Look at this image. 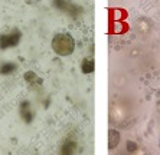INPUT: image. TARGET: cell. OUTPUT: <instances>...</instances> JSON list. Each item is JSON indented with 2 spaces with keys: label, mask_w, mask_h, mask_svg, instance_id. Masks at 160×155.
Masks as SVG:
<instances>
[{
  "label": "cell",
  "mask_w": 160,
  "mask_h": 155,
  "mask_svg": "<svg viewBox=\"0 0 160 155\" xmlns=\"http://www.w3.org/2000/svg\"><path fill=\"white\" fill-rule=\"evenodd\" d=\"M15 68H16V66H15L13 63H9V66L2 68V69H0V72H2V73H7V72H10V71H13Z\"/></svg>",
  "instance_id": "cell-6"
},
{
  "label": "cell",
  "mask_w": 160,
  "mask_h": 155,
  "mask_svg": "<svg viewBox=\"0 0 160 155\" xmlns=\"http://www.w3.org/2000/svg\"><path fill=\"white\" fill-rule=\"evenodd\" d=\"M52 48L59 56H68L75 49V42H74V38L71 35L59 33L52 40Z\"/></svg>",
  "instance_id": "cell-1"
},
{
  "label": "cell",
  "mask_w": 160,
  "mask_h": 155,
  "mask_svg": "<svg viewBox=\"0 0 160 155\" xmlns=\"http://www.w3.org/2000/svg\"><path fill=\"white\" fill-rule=\"evenodd\" d=\"M81 69H82L84 73L94 72V61L92 59H84V62L81 63Z\"/></svg>",
  "instance_id": "cell-4"
},
{
  "label": "cell",
  "mask_w": 160,
  "mask_h": 155,
  "mask_svg": "<svg viewBox=\"0 0 160 155\" xmlns=\"http://www.w3.org/2000/svg\"><path fill=\"white\" fill-rule=\"evenodd\" d=\"M22 38V33L19 30H13L10 33L3 35L0 38V48L2 49H6V48H12V46H16L19 43V40Z\"/></svg>",
  "instance_id": "cell-2"
},
{
  "label": "cell",
  "mask_w": 160,
  "mask_h": 155,
  "mask_svg": "<svg viewBox=\"0 0 160 155\" xmlns=\"http://www.w3.org/2000/svg\"><path fill=\"white\" fill-rule=\"evenodd\" d=\"M118 139H120L118 132H116V131H113V129H111V131H110V148H114V147L118 144Z\"/></svg>",
  "instance_id": "cell-5"
},
{
  "label": "cell",
  "mask_w": 160,
  "mask_h": 155,
  "mask_svg": "<svg viewBox=\"0 0 160 155\" xmlns=\"http://www.w3.org/2000/svg\"><path fill=\"white\" fill-rule=\"evenodd\" d=\"M77 150V145L74 141H66L61 147V155H74Z\"/></svg>",
  "instance_id": "cell-3"
}]
</instances>
